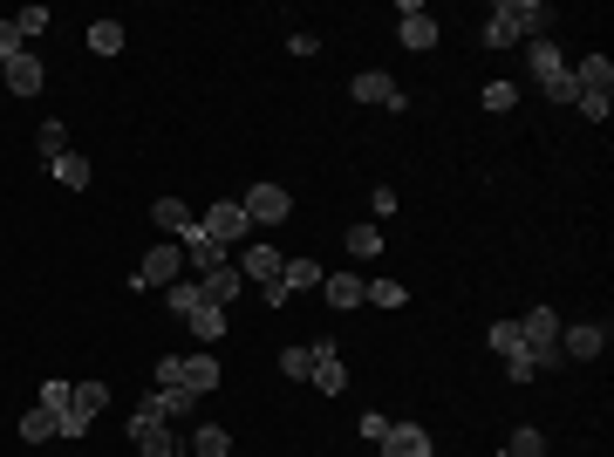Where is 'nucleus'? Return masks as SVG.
<instances>
[{
  "instance_id": "nucleus-1",
  "label": "nucleus",
  "mask_w": 614,
  "mask_h": 457,
  "mask_svg": "<svg viewBox=\"0 0 614 457\" xmlns=\"http://www.w3.org/2000/svg\"><path fill=\"white\" fill-rule=\"evenodd\" d=\"M157 389H192V396L219 389V355H164L157 362Z\"/></svg>"
},
{
  "instance_id": "nucleus-2",
  "label": "nucleus",
  "mask_w": 614,
  "mask_h": 457,
  "mask_svg": "<svg viewBox=\"0 0 614 457\" xmlns=\"http://www.w3.org/2000/svg\"><path fill=\"white\" fill-rule=\"evenodd\" d=\"M239 205H246V219H253V226H280V219L294 212V191H287V185H246Z\"/></svg>"
},
{
  "instance_id": "nucleus-3",
  "label": "nucleus",
  "mask_w": 614,
  "mask_h": 457,
  "mask_svg": "<svg viewBox=\"0 0 614 457\" xmlns=\"http://www.w3.org/2000/svg\"><path fill=\"white\" fill-rule=\"evenodd\" d=\"M198 232H205L212 246H226V239H246V232H253V219H246V205H239V198H219V205L198 219Z\"/></svg>"
},
{
  "instance_id": "nucleus-4",
  "label": "nucleus",
  "mask_w": 614,
  "mask_h": 457,
  "mask_svg": "<svg viewBox=\"0 0 614 457\" xmlns=\"http://www.w3.org/2000/svg\"><path fill=\"white\" fill-rule=\"evenodd\" d=\"M232 267L246 273V280H260V287H280V273H287V260H280V246H267V239H253Z\"/></svg>"
},
{
  "instance_id": "nucleus-5",
  "label": "nucleus",
  "mask_w": 614,
  "mask_h": 457,
  "mask_svg": "<svg viewBox=\"0 0 614 457\" xmlns=\"http://www.w3.org/2000/svg\"><path fill=\"white\" fill-rule=\"evenodd\" d=\"M348 89H355V103H383V110H410V96H403V89H396V82H389L383 69H362V76L348 82Z\"/></svg>"
},
{
  "instance_id": "nucleus-6",
  "label": "nucleus",
  "mask_w": 614,
  "mask_h": 457,
  "mask_svg": "<svg viewBox=\"0 0 614 457\" xmlns=\"http://www.w3.org/2000/svg\"><path fill=\"white\" fill-rule=\"evenodd\" d=\"M178 267H185V253L178 246H157V253H144V267L130 273L137 287H178Z\"/></svg>"
},
{
  "instance_id": "nucleus-7",
  "label": "nucleus",
  "mask_w": 614,
  "mask_h": 457,
  "mask_svg": "<svg viewBox=\"0 0 614 457\" xmlns=\"http://www.w3.org/2000/svg\"><path fill=\"white\" fill-rule=\"evenodd\" d=\"M307 382H314L321 396H342V389H348V369H342V355H335V348H314V369H307Z\"/></svg>"
},
{
  "instance_id": "nucleus-8",
  "label": "nucleus",
  "mask_w": 614,
  "mask_h": 457,
  "mask_svg": "<svg viewBox=\"0 0 614 457\" xmlns=\"http://www.w3.org/2000/svg\"><path fill=\"white\" fill-rule=\"evenodd\" d=\"M567 76H574L580 96H608V89H614V62H608V55H587L580 69H567Z\"/></svg>"
},
{
  "instance_id": "nucleus-9",
  "label": "nucleus",
  "mask_w": 614,
  "mask_h": 457,
  "mask_svg": "<svg viewBox=\"0 0 614 457\" xmlns=\"http://www.w3.org/2000/svg\"><path fill=\"white\" fill-rule=\"evenodd\" d=\"M0 69H7V89H14V96H35L41 76H48V69H41V55H28V48H21L14 62H0Z\"/></svg>"
},
{
  "instance_id": "nucleus-10",
  "label": "nucleus",
  "mask_w": 614,
  "mask_h": 457,
  "mask_svg": "<svg viewBox=\"0 0 614 457\" xmlns=\"http://www.w3.org/2000/svg\"><path fill=\"white\" fill-rule=\"evenodd\" d=\"M198 287H205V301H212V307H226L232 294H239V287H246V273L232 267V260H219V267L205 273V280H198Z\"/></svg>"
},
{
  "instance_id": "nucleus-11",
  "label": "nucleus",
  "mask_w": 614,
  "mask_h": 457,
  "mask_svg": "<svg viewBox=\"0 0 614 457\" xmlns=\"http://www.w3.org/2000/svg\"><path fill=\"white\" fill-rule=\"evenodd\" d=\"M608 348V328H560V355H574V362H594Z\"/></svg>"
},
{
  "instance_id": "nucleus-12",
  "label": "nucleus",
  "mask_w": 614,
  "mask_h": 457,
  "mask_svg": "<svg viewBox=\"0 0 614 457\" xmlns=\"http://www.w3.org/2000/svg\"><path fill=\"white\" fill-rule=\"evenodd\" d=\"M130 444H137L144 457H171V451H178V444L164 437V423H157V417H130Z\"/></svg>"
},
{
  "instance_id": "nucleus-13",
  "label": "nucleus",
  "mask_w": 614,
  "mask_h": 457,
  "mask_svg": "<svg viewBox=\"0 0 614 457\" xmlns=\"http://www.w3.org/2000/svg\"><path fill=\"white\" fill-rule=\"evenodd\" d=\"M383 457H430V437H423L417 423H389V437H383Z\"/></svg>"
},
{
  "instance_id": "nucleus-14",
  "label": "nucleus",
  "mask_w": 614,
  "mask_h": 457,
  "mask_svg": "<svg viewBox=\"0 0 614 457\" xmlns=\"http://www.w3.org/2000/svg\"><path fill=\"white\" fill-rule=\"evenodd\" d=\"M321 294H328V307H362L369 280H355V273H328V280H321Z\"/></svg>"
},
{
  "instance_id": "nucleus-15",
  "label": "nucleus",
  "mask_w": 614,
  "mask_h": 457,
  "mask_svg": "<svg viewBox=\"0 0 614 457\" xmlns=\"http://www.w3.org/2000/svg\"><path fill=\"white\" fill-rule=\"evenodd\" d=\"M403 48H417V55H430V48H437V21H430V14H403Z\"/></svg>"
},
{
  "instance_id": "nucleus-16",
  "label": "nucleus",
  "mask_w": 614,
  "mask_h": 457,
  "mask_svg": "<svg viewBox=\"0 0 614 457\" xmlns=\"http://www.w3.org/2000/svg\"><path fill=\"white\" fill-rule=\"evenodd\" d=\"M342 246L355 253V260H376V253H383V226H369V219H362V226L342 232Z\"/></svg>"
},
{
  "instance_id": "nucleus-17",
  "label": "nucleus",
  "mask_w": 614,
  "mask_h": 457,
  "mask_svg": "<svg viewBox=\"0 0 614 457\" xmlns=\"http://www.w3.org/2000/svg\"><path fill=\"white\" fill-rule=\"evenodd\" d=\"M48 171H55V185H69V191L89 185V157H82V151H62L55 164H48Z\"/></svg>"
},
{
  "instance_id": "nucleus-18",
  "label": "nucleus",
  "mask_w": 614,
  "mask_h": 457,
  "mask_svg": "<svg viewBox=\"0 0 614 457\" xmlns=\"http://www.w3.org/2000/svg\"><path fill=\"white\" fill-rule=\"evenodd\" d=\"M89 423H96V410H82V403H76V389H69V403L55 410V437H82Z\"/></svg>"
},
{
  "instance_id": "nucleus-19",
  "label": "nucleus",
  "mask_w": 614,
  "mask_h": 457,
  "mask_svg": "<svg viewBox=\"0 0 614 457\" xmlns=\"http://www.w3.org/2000/svg\"><path fill=\"white\" fill-rule=\"evenodd\" d=\"M185 321H192V335H198V342H226V307H212V301H205L198 314H185Z\"/></svg>"
},
{
  "instance_id": "nucleus-20",
  "label": "nucleus",
  "mask_w": 614,
  "mask_h": 457,
  "mask_svg": "<svg viewBox=\"0 0 614 457\" xmlns=\"http://www.w3.org/2000/svg\"><path fill=\"white\" fill-rule=\"evenodd\" d=\"M164 307H171V314H198V307H205V287H198V280H178V287H164Z\"/></svg>"
},
{
  "instance_id": "nucleus-21",
  "label": "nucleus",
  "mask_w": 614,
  "mask_h": 457,
  "mask_svg": "<svg viewBox=\"0 0 614 457\" xmlns=\"http://www.w3.org/2000/svg\"><path fill=\"white\" fill-rule=\"evenodd\" d=\"M35 151H41V164H55V157L69 151V123H41V130H35Z\"/></svg>"
},
{
  "instance_id": "nucleus-22",
  "label": "nucleus",
  "mask_w": 614,
  "mask_h": 457,
  "mask_svg": "<svg viewBox=\"0 0 614 457\" xmlns=\"http://www.w3.org/2000/svg\"><path fill=\"white\" fill-rule=\"evenodd\" d=\"M89 48L96 55H123V21H89Z\"/></svg>"
},
{
  "instance_id": "nucleus-23",
  "label": "nucleus",
  "mask_w": 614,
  "mask_h": 457,
  "mask_svg": "<svg viewBox=\"0 0 614 457\" xmlns=\"http://www.w3.org/2000/svg\"><path fill=\"white\" fill-rule=\"evenodd\" d=\"M151 219H157L164 232H185V226H198V219L185 212V205H178V198H157V205H151Z\"/></svg>"
},
{
  "instance_id": "nucleus-24",
  "label": "nucleus",
  "mask_w": 614,
  "mask_h": 457,
  "mask_svg": "<svg viewBox=\"0 0 614 457\" xmlns=\"http://www.w3.org/2000/svg\"><path fill=\"white\" fill-rule=\"evenodd\" d=\"M526 55H533V76H539V82H546V76H560V69H567V62H560V48H553V41H546V35H539L533 48H526Z\"/></svg>"
},
{
  "instance_id": "nucleus-25",
  "label": "nucleus",
  "mask_w": 614,
  "mask_h": 457,
  "mask_svg": "<svg viewBox=\"0 0 614 457\" xmlns=\"http://www.w3.org/2000/svg\"><path fill=\"white\" fill-rule=\"evenodd\" d=\"M14 35H21V48L35 35H48V7H21V14H14Z\"/></svg>"
},
{
  "instance_id": "nucleus-26",
  "label": "nucleus",
  "mask_w": 614,
  "mask_h": 457,
  "mask_svg": "<svg viewBox=\"0 0 614 457\" xmlns=\"http://www.w3.org/2000/svg\"><path fill=\"white\" fill-rule=\"evenodd\" d=\"M485 110H492V116L519 110V82H485Z\"/></svg>"
},
{
  "instance_id": "nucleus-27",
  "label": "nucleus",
  "mask_w": 614,
  "mask_h": 457,
  "mask_svg": "<svg viewBox=\"0 0 614 457\" xmlns=\"http://www.w3.org/2000/svg\"><path fill=\"white\" fill-rule=\"evenodd\" d=\"M280 287H287V294H294V287H321V267H314V260H287Z\"/></svg>"
},
{
  "instance_id": "nucleus-28",
  "label": "nucleus",
  "mask_w": 614,
  "mask_h": 457,
  "mask_svg": "<svg viewBox=\"0 0 614 457\" xmlns=\"http://www.w3.org/2000/svg\"><path fill=\"white\" fill-rule=\"evenodd\" d=\"M192 444H198V457H232V437L219 430V423H205V430H198Z\"/></svg>"
},
{
  "instance_id": "nucleus-29",
  "label": "nucleus",
  "mask_w": 614,
  "mask_h": 457,
  "mask_svg": "<svg viewBox=\"0 0 614 457\" xmlns=\"http://www.w3.org/2000/svg\"><path fill=\"white\" fill-rule=\"evenodd\" d=\"M492 348H499V355H526V335H519V321H492Z\"/></svg>"
},
{
  "instance_id": "nucleus-30",
  "label": "nucleus",
  "mask_w": 614,
  "mask_h": 457,
  "mask_svg": "<svg viewBox=\"0 0 614 457\" xmlns=\"http://www.w3.org/2000/svg\"><path fill=\"white\" fill-rule=\"evenodd\" d=\"M505 457H546V437H539L533 423H526V430H512V444H505Z\"/></svg>"
},
{
  "instance_id": "nucleus-31",
  "label": "nucleus",
  "mask_w": 614,
  "mask_h": 457,
  "mask_svg": "<svg viewBox=\"0 0 614 457\" xmlns=\"http://www.w3.org/2000/svg\"><path fill=\"white\" fill-rule=\"evenodd\" d=\"M307 369H314V348H280V376L307 382Z\"/></svg>"
},
{
  "instance_id": "nucleus-32",
  "label": "nucleus",
  "mask_w": 614,
  "mask_h": 457,
  "mask_svg": "<svg viewBox=\"0 0 614 457\" xmlns=\"http://www.w3.org/2000/svg\"><path fill=\"white\" fill-rule=\"evenodd\" d=\"M362 301H376V307H403L410 301V287H396V280H369V294Z\"/></svg>"
},
{
  "instance_id": "nucleus-33",
  "label": "nucleus",
  "mask_w": 614,
  "mask_h": 457,
  "mask_svg": "<svg viewBox=\"0 0 614 457\" xmlns=\"http://www.w3.org/2000/svg\"><path fill=\"white\" fill-rule=\"evenodd\" d=\"M21 437H28V444L55 437V410H28V417H21Z\"/></svg>"
},
{
  "instance_id": "nucleus-34",
  "label": "nucleus",
  "mask_w": 614,
  "mask_h": 457,
  "mask_svg": "<svg viewBox=\"0 0 614 457\" xmlns=\"http://www.w3.org/2000/svg\"><path fill=\"white\" fill-rule=\"evenodd\" d=\"M539 89H546L553 103H580V89H574V76H567V69H560V76H546Z\"/></svg>"
},
{
  "instance_id": "nucleus-35",
  "label": "nucleus",
  "mask_w": 614,
  "mask_h": 457,
  "mask_svg": "<svg viewBox=\"0 0 614 457\" xmlns=\"http://www.w3.org/2000/svg\"><path fill=\"white\" fill-rule=\"evenodd\" d=\"M69 389H76V382H62V376L41 382V410H62V403H69Z\"/></svg>"
},
{
  "instance_id": "nucleus-36",
  "label": "nucleus",
  "mask_w": 614,
  "mask_h": 457,
  "mask_svg": "<svg viewBox=\"0 0 614 457\" xmlns=\"http://www.w3.org/2000/svg\"><path fill=\"white\" fill-rule=\"evenodd\" d=\"M505 376H512V382H533L539 362H533V355H505Z\"/></svg>"
},
{
  "instance_id": "nucleus-37",
  "label": "nucleus",
  "mask_w": 614,
  "mask_h": 457,
  "mask_svg": "<svg viewBox=\"0 0 614 457\" xmlns=\"http://www.w3.org/2000/svg\"><path fill=\"white\" fill-rule=\"evenodd\" d=\"M21 55V35H14V21H0V62H14Z\"/></svg>"
}]
</instances>
